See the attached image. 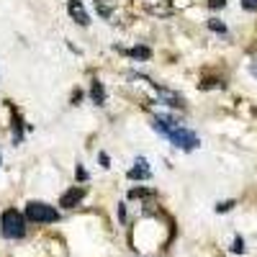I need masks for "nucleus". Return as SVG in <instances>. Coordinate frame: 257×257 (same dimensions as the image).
I'll use <instances>...</instances> for the list:
<instances>
[{
    "label": "nucleus",
    "instance_id": "9b49d317",
    "mask_svg": "<svg viewBox=\"0 0 257 257\" xmlns=\"http://www.w3.org/2000/svg\"><path fill=\"white\" fill-rule=\"evenodd\" d=\"M21 123H24V121H21L18 116H13V142L16 144H21V137H24V134H21V128H24Z\"/></svg>",
    "mask_w": 257,
    "mask_h": 257
},
{
    "label": "nucleus",
    "instance_id": "2eb2a0df",
    "mask_svg": "<svg viewBox=\"0 0 257 257\" xmlns=\"http://www.w3.org/2000/svg\"><path fill=\"white\" fill-rule=\"evenodd\" d=\"M242 8L244 11H257V0H242Z\"/></svg>",
    "mask_w": 257,
    "mask_h": 257
},
{
    "label": "nucleus",
    "instance_id": "423d86ee",
    "mask_svg": "<svg viewBox=\"0 0 257 257\" xmlns=\"http://www.w3.org/2000/svg\"><path fill=\"white\" fill-rule=\"evenodd\" d=\"M128 178H132V180H149V178H152V170H149V165H147L144 157H139L134 162V167L128 170Z\"/></svg>",
    "mask_w": 257,
    "mask_h": 257
},
{
    "label": "nucleus",
    "instance_id": "f03ea898",
    "mask_svg": "<svg viewBox=\"0 0 257 257\" xmlns=\"http://www.w3.org/2000/svg\"><path fill=\"white\" fill-rule=\"evenodd\" d=\"M26 219L29 221H36V224H52L59 219V211L44 201H31L26 206Z\"/></svg>",
    "mask_w": 257,
    "mask_h": 257
},
{
    "label": "nucleus",
    "instance_id": "aec40b11",
    "mask_svg": "<svg viewBox=\"0 0 257 257\" xmlns=\"http://www.w3.org/2000/svg\"><path fill=\"white\" fill-rule=\"evenodd\" d=\"M249 70H252V75H254V77H257V59H254V62H252V67H249Z\"/></svg>",
    "mask_w": 257,
    "mask_h": 257
},
{
    "label": "nucleus",
    "instance_id": "f257e3e1",
    "mask_svg": "<svg viewBox=\"0 0 257 257\" xmlns=\"http://www.w3.org/2000/svg\"><path fill=\"white\" fill-rule=\"evenodd\" d=\"M0 231L6 239H24L26 237V213H21L16 208L3 211L0 216Z\"/></svg>",
    "mask_w": 257,
    "mask_h": 257
},
{
    "label": "nucleus",
    "instance_id": "6e6552de",
    "mask_svg": "<svg viewBox=\"0 0 257 257\" xmlns=\"http://www.w3.org/2000/svg\"><path fill=\"white\" fill-rule=\"evenodd\" d=\"M90 98L95 105H105V88H103V82H93V88H90Z\"/></svg>",
    "mask_w": 257,
    "mask_h": 257
},
{
    "label": "nucleus",
    "instance_id": "dca6fc26",
    "mask_svg": "<svg viewBox=\"0 0 257 257\" xmlns=\"http://www.w3.org/2000/svg\"><path fill=\"white\" fill-rule=\"evenodd\" d=\"M231 252H237V254H239V252H244V242H242L239 237L234 239V247H231Z\"/></svg>",
    "mask_w": 257,
    "mask_h": 257
},
{
    "label": "nucleus",
    "instance_id": "4468645a",
    "mask_svg": "<svg viewBox=\"0 0 257 257\" xmlns=\"http://www.w3.org/2000/svg\"><path fill=\"white\" fill-rule=\"evenodd\" d=\"M231 208H234V201H224V203H219V206H216V211H219V213L231 211Z\"/></svg>",
    "mask_w": 257,
    "mask_h": 257
},
{
    "label": "nucleus",
    "instance_id": "0eeeda50",
    "mask_svg": "<svg viewBox=\"0 0 257 257\" xmlns=\"http://www.w3.org/2000/svg\"><path fill=\"white\" fill-rule=\"evenodd\" d=\"M67 11H70V16L77 21L80 26H90V16L85 13V8H82V3H80V0H70Z\"/></svg>",
    "mask_w": 257,
    "mask_h": 257
},
{
    "label": "nucleus",
    "instance_id": "1a4fd4ad",
    "mask_svg": "<svg viewBox=\"0 0 257 257\" xmlns=\"http://www.w3.org/2000/svg\"><path fill=\"white\" fill-rule=\"evenodd\" d=\"M123 54L134 57V59H149V57H152V49H149V47H134V49H126Z\"/></svg>",
    "mask_w": 257,
    "mask_h": 257
},
{
    "label": "nucleus",
    "instance_id": "f3484780",
    "mask_svg": "<svg viewBox=\"0 0 257 257\" xmlns=\"http://www.w3.org/2000/svg\"><path fill=\"white\" fill-rule=\"evenodd\" d=\"M75 175H77L80 180H88V173H85V167H82V165H77V170H75Z\"/></svg>",
    "mask_w": 257,
    "mask_h": 257
},
{
    "label": "nucleus",
    "instance_id": "f8f14e48",
    "mask_svg": "<svg viewBox=\"0 0 257 257\" xmlns=\"http://www.w3.org/2000/svg\"><path fill=\"white\" fill-rule=\"evenodd\" d=\"M149 196H155V193H152V190H144V188L128 190V198H149Z\"/></svg>",
    "mask_w": 257,
    "mask_h": 257
},
{
    "label": "nucleus",
    "instance_id": "39448f33",
    "mask_svg": "<svg viewBox=\"0 0 257 257\" xmlns=\"http://www.w3.org/2000/svg\"><path fill=\"white\" fill-rule=\"evenodd\" d=\"M157 90V98L165 103V105H173V108H183L185 105V98L175 90H167V88H155Z\"/></svg>",
    "mask_w": 257,
    "mask_h": 257
},
{
    "label": "nucleus",
    "instance_id": "9d476101",
    "mask_svg": "<svg viewBox=\"0 0 257 257\" xmlns=\"http://www.w3.org/2000/svg\"><path fill=\"white\" fill-rule=\"evenodd\" d=\"M95 11H98L103 18H111V13H113V8L105 3V0H95Z\"/></svg>",
    "mask_w": 257,
    "mask_h": 257
},
{
    "label": "nucleus",
    "instance_id": "a211bd4d",
    "mask_svg": "<svg viewBox=\"0 0 257 257\" xmlns=\"http://www.w3.org/2000/svg\"><path fill=\"white\" fill-rule=\"evenodd\" d=\"M224 3H226V0H208L211 8H224Z\"/></svg>",
    "mask_w": 257,
    "mask_h": 257
},
{
    "label": "nucleus",
    "instance_id": "20e7f679",
    "mask_svg": "<svg viewBox=\"0 0 257 257\" xmlns=\"http://www.w3.org/2000/svg\"><path fill=\"white\" fill-rule=\"evenodd\" d=\"M82 198H85V188H82V185H80V188L75 185V188H70V190H64V193H62L59 206H62V208H75Z\"/></svg>",
    "mask_w": 257,
    "mask_h": 257
},
{
    "label": "nucleus",
    "instance_id": "ddd939ff",
    "mask_svg": "<svg viewBox=\"0 0 257 257\" xmlns=\"http://www.w3.org/2000/svg\"><path fill=\"white\" fill-rule=\"evenodd\" d=\"M208 29H211V31H219V34H224V31H226V26L221 24L219 18H211V21H208Z\"/></svg>",
    "mask_w": 257,
    "mask_h": 257
},
{
    "label": "nucleus",
    "instance_id": "7ed1b4c3",
    "mask_svg": "<svg viewBox=\"0 0 257 257\" xmlns=\"http://www.w3.org/2000/svg\"><path fill=\"white\" fill-rule=\"evenodd\" d=\"M167 139L173 142L175 147H180V149H185V152H193L201 142H198V137L190 132V128H185V126H175V128H170L167 132Z\"/></svg>",
    "mask_w": 257,
    "mask_h": 257
},
{
    "label": "nucleus",
    "instance_id": "6ab92c4d",
    "mask_svg": "<svg viewBox=\"0 0 257 257\" xmlns=\"http://www.w3.org/2000/svg\"><path fill=\"white\" fill-rule=\"evenodd\" d=\"M80 98H82V93H80V90H75V93H72V103L77 105V103H80Z\"/></svg>",
    "mask_w": 257,
    "mask_h": 257
}]
</instances>
